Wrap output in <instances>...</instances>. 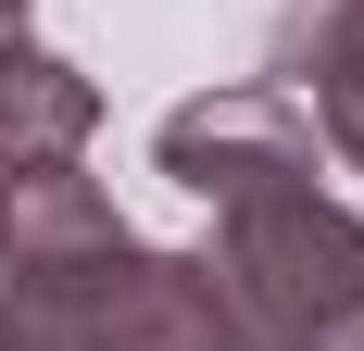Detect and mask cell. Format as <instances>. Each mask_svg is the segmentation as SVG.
<instances>
[{
    "mask_svg": "<svg viewBox=\"0 0 364 351\" xmlns=\"http://www.w3.org/2000/svg\"><path fill=\"white\" fill-rule=\"evenodd\" d=\"M201 301H214L226 351H352V326H364V213H339L314 176L214 201Z\"/></svg>",
    "mask_w": 364,
    "mask_h": 351,
    "instance_id": "cell-1",
    "label": "cell"
},
{
    "mask_svg": "<svg viewBox=\"0 0 364 351\" xmlns=\"http://www.w3.org/2000/svg\"><path fill=\"white\" fill-rule=\"evenodd\" d=\"M0 351H226L201 264L139 251L126 226L88 251H38L0 288Z\"/></svg>",
    "mask_w": 364,
    "mask_h": 351,
    "instance_id": "cell-2",
    "label": "cell"
},
{
    "mask_svg": "<svg viewBox=\"0 0 364 351\" xmlns=\"http://www.w3.org/2000/svg\"><path fill=\"white\" fill-rule=\"evenodd\" d=\"M164 176L188 201H239V188H277V176H314V126H301L289 88H214V101L164 113Z\"/></svg>",
    "mask_w": 364,
    "mask_h": 351,
    "instance_id": "cell-3",
    "label": "cell"
},
{
    "mask_svg": "<svg viewBox=\"0 0 364 351\" xmlns=\"http://www.w3.org/2000/svg\"><path fill=\"white\" fill-rule=\"evenodd\" d=\"M277 75H289L301 126H314L339 163H364V0H289Z\"/></svg>",
    "mask_w": 364,
    "mask_h": 351,
    "instance_id": "cell-4",
    "label": "cell"
},
{
    "mask_svg": "<svg viewBox=\"0 0 364 351\" xmlns=\"http://www.w3.org/2000/svg\"><path fill=\"white\" fill-rule=\"evenodd\" d=\"M88 126H101V88L26 38H0V163H75Z\"/></svg>",
    "mask_w": 364,
    "mask_h": 351,
    "instance_id": "cell-5",
    "label": "cell"
},
{
    "mask_svg": "<svg viewBox=\"0 0 364 351\" xmlns=\"http://www.w3.org/2000/svg\"><path fill=\"white\" fill-rule=\"evenodd\" d=\"M0 38H26V0H0Z\"/></svg>",
    "mask_w": 364,
    "mask_h": 351,
    "instance_id": "cell-6",
    "label": "cell"
},
{
    "mask_svg": "<svg viewBox=\"0 0 364 351\" xmlns=\"http://www.w3.org/2000/svg\"><path fill=\"white\" fill-rule=\"evenodd\" d=\"M352 351H364V326H352Z\"/></svg>",
    "mask_w": 364,
    "mask_h": 351,
    "instance_id": "cell-7",
    "label": "cell"
}]
</instances>
